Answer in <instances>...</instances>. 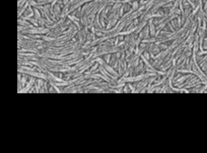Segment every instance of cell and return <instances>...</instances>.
<instances>
[{
	"label": "cell",
	"instance_id": "cell-2",
	"mask_svg": "<svg viewBox=\"0 0 207 153\" xmlns=\"http://www.w3.org/2000/svg\"><path fill=\"white\" fill-rule=\"evenodd\" d=\"M149 31H150L149 26H145V28L143 29V31H142L140 33V35H139V37L144 38V39H147V38L149 37Z\"/></svg>",
	"mask_w": 207,
	"mask_h": 153
},
{
	"label": "cell",
	"instance_id": "cell-4",
	"mask_svg": "<svg viewBox=\"0 0 207 153\" xmlns=\"http://www.w3.org/2000/svg\"><path fill=\"white\" fill-rule=\"evenodd\" d=\"M148 25H149V28H150V34L152 36L155 35V27L153 22V18H151L150 20H148Z\"/></svg>",
	"mask_w": 207,
	"mask_h": 153
},
{
	"label": "cell",
	"instance_id": "cell-5",
	"mask_svg": "<svg viewBox=\"0 0 207 153\" xmlns=\"http://www.w3.org/2000/svg\"><path fill=\"white\" fill-rule=\"evenodd\" d=\"M18 25L19 26H26V27H28V28H33L34 26H32L31 24L28 23V22H26V20H25V19H18Z\"/></svg>",
	"mask_w": 207,
	"mask_h": 153
},
{
	"label": "cell",
	"instance_id": "cell-1",
	"mask_svg": "<svg viewBox=\"0 0 207 153\" xmlns=\"http://www.w3.org/2000/svg\"><path fill=\"white\" fill-rule=\"evenodd\" d=\"M36 79L35 78H33V76H32L31 78H30V81H29L28 82H27V84H26V86H25L23 89L19 92V93H22V92H29V91H30V89H31L32 87H33V85L36 83Z\"/></svg>",
	"mask_w": 207,
	"mask_h": 153
},
{
	"label": "cell",
	"instance_id": "cell-9",
	"mask_svg": "<svg viewBox=\"0 0 207 153\" xmlns=\"http://www.w3.org/2000/svg\"><path fill=\"white\" fill-rule=\"evenodd\" d=\"M128 88H129V86H128V85H124V92H126V93H127V92H130V91H129V90H128Z\"/></svg>",
	"mask_w": 207,
	"mask_h": 153
},
{
	"label": "cell",
	"instance_id": "cell-6",
	"mask_svg": "<svg viewBox=\"0 0 207 153\" xmlns=\"http://www.w3.org/2000/svg\"><path fill=\"white\" fill-rule=\"evenodd\" d=\"M28 7H29V2H26V4L24 5V7H22L21 8H19V9H18V15H17L18 18H21L22 15H23L25 12H26V8H27Z\"/></svg>",
	"mask_w": 207,
	"mask_h": 153
},
{
	"label": "cell",
	"instance_id": "cell-8",
	"mask_svg": "<svg viewBox=\"0 0 207 153\" xmlns=\"http://www.w3.org/2000/svg\"><path fill=\"white\" fill-rule=\"evenodd\" d=\"M138 7H139V5H138L137 1H133V4H132V9H133V11H136V10H138Z\"/></svg>",
	"mask_w": 207,
	"mask_h": 153
},
{
	"label": "cell",
	"instance_id": "cell-7",
	"mask_svg": "<svg viewBox=\"0 0 207 153\" xmlns=\"http://www.w3.org/2000/svg\"><path fill=\"white\" fill-rule=\"evenodd\" d=\"M27 74H23V77L21 78V83H22V85H23V87H25V85H26V80H27Z\"/></svg>",
	"mask_w": 207,
	"mask_h": 153
},
{
	"label": "cell",
	"instance_id": "cell-3",
	"mask_svg": "<svg viewBox=\"0 0 207 153\" xmlns=\"http://www.w3.org/2000/svg\"><path fill=\"white\" fill-rule=\"evenodd\" d=\"M191 77H193V76L191 75V74H188V75H183V77H180L178 78L177 80L174 81V83L177 86L178 84H181V83H183V82H184V81L186 80V79H190Z\"/></svg>",
	"mask_w": 207,
	"mask_h": 153
}]
</instances>
